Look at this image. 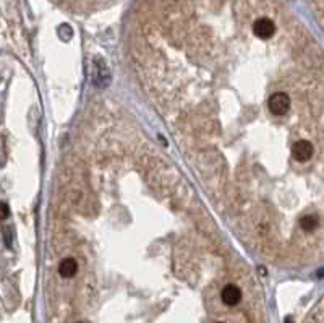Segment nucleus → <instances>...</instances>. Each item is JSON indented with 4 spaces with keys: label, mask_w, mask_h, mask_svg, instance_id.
Instances as JSON below:
<instances>
[{
    "label": "nucleus",
    "mask_w": 324,
    "mask_h": 323,
    "mask_svg": "<svg viewBox=\"0 0 324 323\" xmlns=\"http://www.w3.org/2000/svg\"><path fill=\"white\" fill-rule=\"evenodd\" d=\"M253 34L261 41H267L271 39L275 34V23L274 20L267 18V17H261L258 20H254L253 23Z\"/></svg>",
    "instance_id": "2"
},
{
    "label": "nucleus",
    "mask_w": 324,
    "mask_h": 323,
    "mask_svg": "<svg viewBox=\"0 0 324 323\" xmlns=\"http://www.w3.org/2000/svg\"><path fill=\"white\" fill-rule=\"evenodd\" d=\"M4 239H5L7 247H10L12 245V232H10V228H5L4 229Z\"/></svg>",
    "instance_id": "7"
},
{
    "label": "nucleus",
    "mask_w": 324,
    "mask_h": 323,
    "mask_svg": "<svg viewBox=\"0 0 324 323\" xmlns=\"http://www.w3.org/2000/svg\"><path fill=\"white\" fill-rule=\"evenodd\" d=\"M10 216V208L5 202H0V221H4Z\"/></svg>",
    "instance_id": "6"
},
{
    "label": "nucleus",
    "mask_w": 324,
    "mask_h": 323,
    "mask_svg": "<svg viewBox=\"0 0 324 323\" xmlns=\"http://www.w3.org/2000/svg\"><path fill=\"white\" fill-rule=\"evenodd\" d=\"M93 81L96 86H107L110 81V73L106 65L104 59L96 57L94 65H93Z\"/></svg>",
    "instance_id": "3"
},
{
    "label": "nucleus",
    "mask_w": 324,
    "mask_h": 323,
    "mask_svg": "<svg viewBox=\"0 0 324 323\" xmlns=\"http://www.w3.org/2000/svg\"><path fill=\"white\" fill-rule=\"evenodd\" d=\"M78 323H80V321H78Z\"/></svg>",
    "instance_id": "10"
},
{
    "label": "nucleus",
    "mask_w": 324,
    "mask_h": 323,
    "mask_svg": "<svg viewBox=\"0 0 324 323\" xmlns=\"http://www.w3.org/2000/svg\"><path fill=\"white\" fill-rule=\"evenodd\" d=\"M267 111L271 112L274 117H285V115L292 111L293 99L287 91H274L266 101Z\"/></svg>",
    "instance_id": "1"
},
{
    "label": "nucleus",
    "mask_w": 324,
    "mask_h": 323,
    "mask_svg": "<svg viewBox=\"0 0 324 323\" xmlns=\"http://www.w3.org/2000/svg\"><path fill=\"white\" fill-rule=\"evenodd\" d=\"M220 299H222L225 305L233 307L242 300V291H240V287L235 284H227L222 289V292H220Z\"/></svg>",
    "instance_id": "4"
},
{
    "label": "nucleus",
    "mask_w": 324,
    "mask_h": 323,
    "mask_svg": "<svg viewBox=\"0 0 324 323\" xmlns=\"http://www.w3.org/2000/svg\"><path fill=\"white\" fill-rule=\"evenodd\" d=\"M174 2H178V0H174Z\"/></svg>",
    "instance_id": "9"
},
{
    "label": "nucleus",
    "mask_w": 324,
    "mask_h": 323,
    "mask_svg": "<svg viewBox=\"0 0 324 323\" xmlns=\"http://www.w3.org/2000/svg\"><path fill=\"white\" fill-rule=\"evenodd\" d=\"M217 323H224V321H217Z\"/></svg>",
    "instance_id": "8"
},
{
    "label": "nucleus",
    "mask_w": 324,
    "mask_h": 323,
    "mask_svg": "<svg viewBox=\"0 0 324 323\" xmlns=\"http://www.w3.org/2000/svg\"><path fill=\"white\" fill-rule=\"evenodd\" d=\"M77 271H78V263L75 258H64L59 265V274L62 278L70 279L77 274Z\"/></svg>",
    "instance_id": "5"
}]
</instances>
